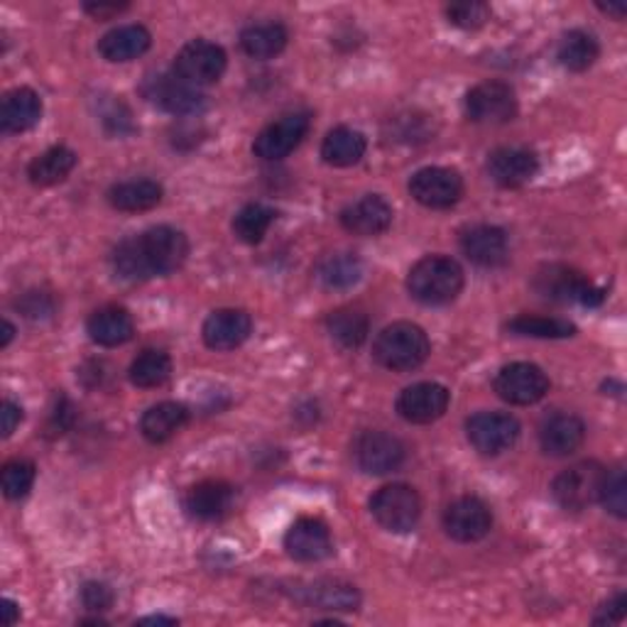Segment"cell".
<instances>
[{
  "mask_svg": "<svg viewBox=\"0 0 627 627\" xmlns=\"http://www.w3.org/2000/svg\"><path fill=\"white\" fill-rule=\"evenodd\" d=\"M368 150V140L360 130L346 128V125H338V128L328 130L326 138L322 143V157L326 165L332 167H353L358 165L363 155Z\"/></svg>",
  "mask_w": 627,
  "mask_h": 627,
  "instance_id": "cell-31",
  "label": "cell"
},
{
  "mask_svg": "<svg viewBox=\"0 0 627 627\" xmlns=\"http://www.w3.org/2000/svg\"><path fill=\"white\" fill-rule=\"evenodd\" d=\"M42 118V98L38 91L20 86L8 91L0 104V130L6 135H20L35 128Z\"/></svg>",
  "mask_w": 627,
  "mask_h": 627,
  "instance_id": "cell-24",
  "label": "cell"
},
{
  "mask_svg": "<svg viewBox=\"0 0 627 627\" xmlns=\"http://www.w3.org/2000/svg\"><path fill=\"white\" fill-rule=\"evenodd\" d=\"M300 598L306 606H314L318 610H336V613H351L360 606V593L353 584L338 578H318L300 588Z\"/></svg>",
  "mask_w": 627,
  "mask_h": 627,
  "instance_id": "cell-26",
  "label": "cell"
},
{
  "mask_svg": "<svg viewBox=\"0 0 627 627\" xmlns=\"http://www.w3.org/2000/svg\"><path fill=\"white\" fill-rule=\"evenodd\" d=\"M82 625H106V620H101V618H86V620H82Z\"/></svg>",
  "mask_w": 627,
  "mask_h": 627,
  "instance_id": "cell-55",
  "label": "cell"
},
{
  "mask_svg": "<svg viewBox=\"0 0 627 627\" xmlns=\"http://www.w3.org/2000/svg\"><path fill=\"white\" fill-rule=\"evenodd\" d=\"M189 421V409L181 403L153 405L140 419L143 437L150 443H165Z\"/></svg>",
  "mask_w": 627,
  "mask_h": 627,
  "instance_id": "cell-32",
  "label": "cell"
},
{
  "mask_svg": "<svg viewBox=\"0 0 627 627\" xmlns=\"http://www.w3.org/2000/svg\"><path fill=\"white\" fill-rule=\"evenodd\" d=\"M228 66V56L221 44L211 40H191L175 56V74L191 86H211L219 82Z\"/></svg>",
  "mask_w": 627,
  "mask_h": 627,
  "instance_id": "cell-8",
  "label": "cell"
},
{
  "mask_svg": "<svg viewBox=\"0 0 627 627\" xmlns=\"http://www.w3.org/2000/svg\"><path fill=\"white\" fill-rule=\"evenodd\" d=\"M163 185L155 179H130L108 189V203L123 213H140L155 209L163 201Z\"/></svg>",
  "mask_w": 627,
  "mask_h": 627,
  "instance_id": "cell-28",
  "label": "cell"
},
{
  "mask_svg": "<svg viewBox=\"0 0 627 627\" xmlns=\"http://www.w3.org/2000/svg\"><path fill=\"white\" fill-rule=\"evenodd\" d=\"M447 20L461 30H478L490 20V6L481 0H463L447 6Z\"/></svg>",
  "mask_w": 627,
  "mask_h": 627,
  "instance_id": "cell-43",
  "label": "cell"
},
{
  "mask_svg": "<svg viewBox=\"0 0 627 627\" xmlns=\"http://www.w3.org/2000/svg\"><path fill=\"white\" fill-rule=\"evenodd\" d=\"M341 226L353 236H380L393 226V207L380 194H366L341 211Z\"/></svg>",
  "mask_w": 627,
  "mask_h": 627,
  "instance_id": "cell-22",
  "label": "cell"
},
{
  "mask_svg": "<svg viewBox=\"0 0 627 627\" xmlns=\"http://www.w3.org/2000/svg\"><path fill=\"white\" fill-rule=\"evenodd\" d=\"M435 121L427 113H403V116H395L387 123V138L393 143H403V145H419V143H429L435 138Z\"/></svg>",
  "mask_w": 627,
  "mask_h": 627,
  "instance_id": "cell-39",
  "label": "cell"
},
{
  "mask_svg": "<svg viewBox=\"0 0 627 627\" xmlns=\"http://www.w3.org/2000/svg\"><path fill=\"white\" fill-rule=\"evenodd\" d=\"M143 96L153 106L181 118H197L199 113L207 111V96L201 94V88L187 84L175 72L147 76L143 84Z\"/></svg>",
  "mask_w": 627,
  "mask_h": 627,
  "instance_id": "cell-6",
  "label": "cell"
},
{
  "mask_svg": "<svg viewBox=\"0 0 627 627\" xmlns=\"http://www.w3.org/2000/svg\"><path fill=\"white\" fill-rule=\"evenodd\" d=\"M290 42V32L282 22H255L241 32V48L250 60H275Z\"/></svg>",
  "mask_w": 627,
  "mask_h": 627,
  "instance_id": "cell-29",
  "label": "cell"
},
{
  "mask_svg": "<svg viewBox=\"0 0 627 627\" xmlns=\"http://www.w3.org/2000/svg\"><path fill=\"white\" fill-rule=\"evenodd\" d=\"M278 211L265 207V203H248L241 211L233 216V233L238 241H243L248 245H258L265 233L270 231V226L275 223Z\"/></svg>",
  "mask_w": 627,
  "mask_h": 627,
  "instance_id": "cell-38",
  "label": "cell"
},
{
  "mask_svg": "<svg viewBox=\"0 0 627 627\" xmlns=\"http://www.w3.org/2000/svg\"><path fill=\"white\" fill-rule=\"evenodd\" d=\"M84 10L96 20H108L113 15L123 13V10H128V3H86Z\"/></svg>",
  "mask_w": 627,
  "mask_h": 627,
  "instance_id": "cell-50",
  "label": "cell"
},
{
  "mask_svg": "<svg viewBox=\"0 0 627 627\" xmlns=\"http://www.w3.org/2000/svg\"><path fill=\"white\" fill-rule=\"evenodd\" d=\"M586 425L584 419L572 412H554L542 421L540 427V447L546 456L564 459L584 447Z\"/></svg>",
  "mask_w": 627,
  "mask_h": 627,
  "instance_id": "cell-21",
  "label": "cell"
},
{
  "mask_svg": "<svg viewBox=\"0 0 627 627\" xmlns=\"http://www.w3.org/2000/svg\"><path fill=\"white\" fill-rule=\"evenodd\" d=\"M598 503L618 520L627 518V476L623 466L606 471L598 490Z\"/></svg>",
  "mask_w": 627,
  "mask_h": 627,
  "instance_id": "cell-41",
  "label": "cell"
},
{
  "mask_svg": "<svg viewBox=\"0 0 627 627\" xmlns=\"http://www.w3.org/2000/svg\"><path fill=\"white\" fill-rule=\"evenodd\" d=\"M314 278L326 290H351L363 278V260L356 253H328L316 262Z\"/></svg>",
  "mask_w": 627,
  "mask_h": 627,
  "instance_id": "cell-34",
  "label": "cell"
},
{
  "mask_svg": "<svg viewBox=\"0 0 627 627\" xmlns=\"http://www.w3.org/2000/svg\"><path fill=\"white\" fill-rule=\"evenodd\" d=\"M493 387L500 400H505L508 405L530 407L544 400L546 393H550V378H546V373L540 366H534V363L518 360L500 368Z\"/></svg>",
  "mask_w": 627,
  "mask_h": 627,
  "instance_id": "cell-10",
  "label": "cell"
},
{
  "mask_svg": "<svg viewBox=\"0 0 627 627\" xmlns=\"http://www.w3.org/2000/svg\"><path fill=\"white\" fill-rule=\"evenodd\" d=\"M140 623H167V625H175L177 618H167V615H150V618H143Z\"/></svg>",
  "mask_w": 627,
  "mask_h": 627,
  "instance_id": "cell-54",
  "label": "cell"
},
{
  "mask_svg": "<svg viewBox=\"0 0 627 627\" xmlns=\"http://www.w3.org/2000/svg\"><path fill=\"white\" fill-rule=\"evenodd\" d=\"M598 8H600L606 15H613L615 20H623L625 13H627V6H625V3H620V6H598Z\"/></svg>",
  "mask_w": 627,
  "mask_h": 627,
  "instance_id": "cell-52",
  "label": "cell"
},
{
  "mask_svg": "<svg viewBox=\"0 0 627 627\" xmlns=\"http://www.w3.org/2000/svg\"><path fill=\"white\" fill-rule=\"evenodd\" d=\"M20 620V608H18V603H13L10 598L3 600V623L10 627V625H15Z\"/></svg>",
  "mask_w": 627,
  "mask_h": 627,
  "instance_id": "cell-51",
  "label": "cell"
},
{
  "mask_svg": "<svg viewBox=\"0 0 627 627\" xmlns=\"http://www.w3.org/2000/svg\"><path fill=\"white\" fill-rule=\"evenodd\" d=\"M76 425V407L64 393H56L50 405L48 419H44V437L48 439H60L66 431H72Z\"/></svg>",
  "mask_w": 627,
  "mask_h": 627,
  "instance_id": "cell-42",
  "label": "cell"
},
{
  "mask_svg": "<svg viewBox=\"0 0 627 627\" xmlns=\"http://www.w3.org/2000/svg\"><path fill=\"white\" fill-rule=\"evenodd\" d=\"M326 332L334 344L344 351H356L368 341L370 318L353 306H341V310L326 316Z\"/></svg>",
  "mask_w": 627,
  "mask_h": 627,
  "instance_id": "cell-30",
  "label": "cell"
},
{
  "mask_svg": "<svg viewBox=\"0 0 627 627\" xmlns=\"http://www.w3.org/2000/svg\"><path fill=\"white\" fill-rule=\"evenodd\" d=\"M236 490L226 481H201L191 485L185 495V510L187 515L199 522H216L226 518L233 510Z\"/></svg>",
  "mask_w": 627,
  "mask_h": 627,
  "instance_id": "cell-23",
  "label": "cell"
},
{
  "mask_svg": "<svg viewBox=\"0 0 627 627\" xmlns=\"http://www.w3.org/2000/svg\"><path fill=\"white\" fill-rule=\"evenodd\" d=\"M284 550L302 564H316L332 556L334 542L328 524L318 518H302L296 520L284 534Z\"/></svg>",
  "mask_w": 627,
  "mask_h": 627,
  "instance_id": "cell-17",
  "label": "cell"
},
{
  "mask_svg": "<svg viewBox=\"0 0 627 627\" xmlns=\"http://www.w3.org/2000/svg\"><path fill=\"white\" fill-rule=\"evenodd\" d=\"M0 417H3V439L8 437H13V431L20 427V421H22V407L15 405L13 400H3V405H0Z\"/></svg>",
  "mask_w": 627,
  "mask_h": 627,
  "instance_id": "cell-48",
  "label": "cell"
},
{
  "mask_svg": "<svg viewBox=\"0 0 627 627\" xmlns=\"http://www.w3.org/2000/svg\"><path fill=\"white\" fill-rule=\"evenodd\" d=\"M101 123H104V128L111 135H130L135 130L133 113L121 98L111 101L108 106H104V111H101Z\"/></svg>",
  "mask_w": 627,
  "mask_h": 627,
  "instance_id": "cell-45",
  "label": "cell"
},
{
  "mask_svg": "<svg viewBox=\"0 0 627 627\" xmlns=\"http://www.w3.org/2000/svg\"><path fill=\"white\" fill-rule=\"evenodd\" d=\"M169 375H173V358H169V353L159 351V348H147L143 351L138 358L130 363V370H128V378L135 387H159L169 380Z\"/></svg>",
  "mask_w": 627,
  "mask_h": 627,
  "instance_id": "cell-36",
  "label": "cell"
},
{
  "mask_svg": "<svg viewBox=\"0 0 627 627\" xmlns=\"http://www.w3.org/2000/svg\"><path fill=\"white\" fill-rule=\"evenodd\" d=\"M189 258L187 236L173 226H153L140 236L123 238L113 248V272L125 282H145L167 278L185 265Z\"/></svg>",
  "mask_w": 627,
  "mask_h": 627,
  "instance_id": "cell-1",
  "label": "cell"
},
{
  "mask_svg": "<svg viewBox=\"0 0 627 627\" xmlns=\"http://www.w3.org/2000/svg\"><path fill=\"white\" fill-rule=\"evenodd\" d=\"M598 54H600V44L586 30L566 32L556 48L558 64H562L564 70L576 72V74L591 70V66L596 64Z\"/></svg>",
  "mask_w": 627,
  "mask_h": 627,
  "instance_id": "cell-35",
  "label": "cell"
},
{
  "mask_svg": "<svg viewBox=\"0 0 627 627\" xmlns=\"http://www.w3.org/2000/svg\"><path fill=\"white\" fill-rule=\"evenodd\" d=\"M38 478V466L28 459H13L3 466L0 473V485H3V495L8 500L25 498Z\"/></svg>",
  "mask_w": 627,
  "mask_h": 627,
  "instance_id": "cell-40",
  "label": "cell"
},
{
  "mask_svg": "<svg viewBox=\"0 0 627 627\" xmlns=\"http://www.w3.org/2000/svg\"><path fill=\"white\" fill-rule=\"evenodd\" d=\"M443 530H447L453 542H481L483 537H488V532L493 530V512H490V508L481 498H459L443 512Z\"/></svg>",
  "mask_w": 627,
  "mask_h": 627,
  "instance_id": "cell-15",
  "label": "cell"
},
{
  "mask_svg": "<svg viewBox=\"0 0 627 627\" xmlns=\"http://www.w3.org/2000/svg\"><path fill=\"white\" fill-rule=\"evenodd\" d=\"M508 332L527 338H572L576 336V326L556 316L520 314L512 318V322H508Z\"/></svg>",
  "mask_w": 627,
  "mask_h": 627,
  "instance_id": "cell-37",
  "label": "cell"
},
{
  "mask_svg": "<svg viewBox=\"0 0 627 627\" xmlns=\"http://www.w3.org/2000/svg\"><path fill=\"white\" fill-rule=\"evenodd\" d=\"M431 344L421 326L412 322H395L385 326L373 344V358L393 373H409L425 366Z\"/></svg>",
  "mask_w": 627,
  "mask_h": 627,
  "instance_id": "cell-3",
  "label": "cell"
},
{
  "mask_svg": "<svg viewBox=\"0 0 627 627\" xmlns=\"http://www.w3.org/2000/svg\"><path fill=\"white\" fill-rule=\"evenodd\" d=\"M253 334V318L243 310H216L201 326L203 344L211 351H233Z\"/></svg>",
  "mask_w": 627,
  "mask_h": 627,
  "instance_id": "cell-20",
  "label": "cell"
},
{
  "mask_svg": "<svg viewBox=\"0 0 627 627\" xmlns=\"http://www.w3.org/2000/svg\"><path fill=\"white\" fill-rule=\"evenodd\" d=\"M150 48L153 35L145 25H121L98 40V54L113 64L138 60Z\"/></svg>",
  "mask_w": 627,
  "mask_h": 627,
  "instance_id": "cell-27",
  "label": "cell"
},
{
  "mask_svg": "<svg viewBox=\"0 0 627 627\" xmlns=\"http://www.w3.org/2000/svg\"><path fill=\"white\" fill-rule=\"evenodd\" d=\"M312 128L310 113H288L280 121L270 123L253 143V155L265 163H280L290 157L302 145L306 133Z\"/></svg>",
  "mask_w": 627,
  "mask_h": 627,
  "instance_id": "cell-14",
  "label": "cell"
},
{
  "mask_svg": "<svg viewBox=\"0 0 627 627\" xmlns=\"http://www.w3.org/2000/svg\"><path fill=\"white\" fill-rule=\"evenodd\" d=\"M451 393L439 383L409 385L397 397V415L409 425H431L447 415Z\"/></svg>",
  "mask_w": 627,
  "mask_h": 627,
  "instance_id": "cell-16",
  "label": "cell"
},
{
  "mask_svg": "<svg viewBox=\"0 0 627 627\" xmlns=\"http://www.w3.org/2000/svg\"><path fill=\"white\" fill-rule=\"evenodd\" d=\"M534 290L544 300L562 302V304H584V306H600L606 300L596 282L586 278L584 272L566 265H544L534 275Z\"/></svg>",
  "mask_w": 627,
  "mask_h": 627,
  "instance_id": "cell-4",
  "label": "cell"
},
{
  "mask_svg": "<svg viewBox=\"0 0 627 627\" xmlns=\"http://www.w3.org/2000/svg\"><path fill=\"white\" fill-rule=\"evenodd\" d=\"M409 194L427 209H451L463 197V179L451 167H421L409 179Z\"/></svg>",
  "mask_w": 627,
  "mask_h": 627,
  "instance_id": "cell-13",
  "label": "cell"
},
{
  "mask_svg": "<svg viewBox=\"0 0 627 627\" xmlns=\"http://www.w3.org/2000/svg\"><path fill=\"white\" fill-rule=\"evenodd\" d=\"M463 108L473 123L503 125L518 116V94L505 82H483L466 94Z\"/></svg>",
  "mask_w": 627,
  "mask_h": 627,
  "instance_id": "cell-11",
  "label": "cell"
},
{
  "mask_svg": "<svg viewBox=\"0 0 627 627\" xmlns=\"http://www.w3.org/2000/svg\"><path fill=\"white\" fill-rule=\"evenodd\" d=\"M185 140H189V147H197V145L203 140L201 125H189V128H187V125H177L173 145H175V147H181V150H185Z\"/></svg>",
  "mask_w": 627,
  "mask_h": 627,
  "instance_id": "cell-49",
  "label": "cell"
},
{
  "mask_svg": "<svg viewBox=\"0 0 627 627\" xmlns=\"http://www.w3.org/2000/svg\"><path fill=\"white\" fill-rule=\"evenodd\" d=\"M407 459L405 443L380 429L360 431L353 441V461L368 476L395 473Z\"/></svg>",
  "mask_w": 627,
  "mask_h": 627,
  "instance_id": "cell-9",
  "label": "cell"
},
{
  "mask_svg": "<svg viewBox=\"0 0 627 627\" xmlns=\"http://www.w3.org/2000/svg\"><path fill=\"white\" fill-rule=\"evenodd\" d=\"M79 157L66 145H54L48 153L35 157L28 167V177L35 187H54L74 173Z\"/></svg>",
  "mask_w": 627,
  "mask_h": 627,
  "instance_id": "cell-33",
  "label": "cell"
},
{
  "mask_svg": "<svg viewBox=\"0 0 627 627\" xmlns=\"http://www.w3.org/2000/svg\"><path fill=\"white\" fill-rule=\"evenodd\" d=\"M488 177L503 189H518L540 173V157L524 147H500L488 155Z\"/></svg>",
  "mask_w": 627,
  "mask_h": 627,
  "instance_id": "cell-18",
  "label": "cell"
},
{
  "mask_svg": "<svg viewBox=\"0 0 627 627\" xmlns=\"http://www.w3.org/2000/svg\"><path fill=\"white\" fill-rule=\"evenodd\" d=\"M625 615H627V596L620 591V593H615L610 600L603 603L598 613L593 615V623H596V625H618V623L625 620Z\"/></svg>",
  "mask_w": 627,
  "mask_h": 627,
  "instance_id": "cell-47",
  "label": "cell"
},
{
  "mask_svg": "<svg viewBox=\"0 0 627 627\" xmlns=\"http://www.w3.org/2000/svg\"><path fill=\"white\" fill-rule=\"evenodd\" d=\"M370 515L387 532H412L421 518V498L412 485L390 483L370 498Z\"/></svg>",
  "mask_w": 627,
  "mask_h": 627,
  "instance_id": "cell-5",
  "label": "cell"
},
{
  "mask_svg": "<svg viewBox=\"0 0 627 627\" xmlns=\"http://www.w3.org/2000/svg\"><path fill=\"white\" fill-rule=\"evenodd\" d=\"M461 250L478 268H503L510 260L508 233L503 228L488 223L466 228L461 236Z\"/></svg>",
  "mask_w": 627,
  "mask_h": 627,
  "instance_id": "cell-19",
  "label": "cell"
},
{
  "mask_svg": "<svg viewBox=\"0 0 627 627\" xmlns=\"http://www.w3.org/2000/svg\"><path fill=\"white\" fill-rule=\"evenodd\" d=\"M88 338L104 348H118L135 336V324L123 306H101L86 322Z\"/></svg>",
  "mask_w": 627,
  "mask_h": 627,
  "instance_id": "cell-25",
  "label": "cell"
},
{
  "mask_svg": "<svg viewBox=\"0 0 627 627\" xmlns=\"http://www.w3.org/2000/svg\"><path fill=\"white\" fill-rule=\"evenodd\" d=\"M15 336V326L8 322V318H3V338H0V348H6L10 341H13Z\"/></svg>",
  "mask_w": 627,
  "mask_h": 627,
  "instance_id": "cell-53",
  "label": "cell"
},
{
  "mask_svg": "<svg viewBox=\"0 0 627 627\" xmlns=\"http://www.w3.org/2000/svg\"><path fill=\"white\" fill-rule=\"evenodd\" d=\"M407 290L427 306L451 304L463 290V268L449 255H427L409 270Z\"/></svg>",
  "mask_w": 627,
  "mask_h": 627,
  "instance_id": "cell-2",
  "label": "cell"
},
{
  "mask_svg": "<svg viewBox=\"0 0 627 627\" xmlns=\"http://www.w3.org/2000/svg\"><path fill=\"white\" fill-rule=\"evenodd\" d=\"M520 421L508 412H478L466 421V437L481 456H500L515 447Z\"/></svg>",
  "mask_w": 627,
  "mask_h": 627,
  "instance_id": "cell-12",
  "label": "cell"
},
{
  "mask_svg": "<svg viewBox=\"0 0 627 627\" xmlns=\"http://www.w3.org/2000/svg\"><path fill=\"white\" fill-rule=\"evenodd\" d=\"M603 476H606V469L598 461L574 463L554 478L552 495L566 512H584L598 500Z\"/></svg>",
  "mask_w": 627,
  "mask_h": 627,
  "instance_id": "cell-7",
  "label": "cell"
},
{
  "mask_svg": "<svg viewBox=\"0 0 627 627\" xmlns=\"http://www.w3.org/2000/svg\"><path fill=\"white\" fill-rule=\"evenodd\" d=\"M113 600H116V596H113L111 586L104 584V581H86L82 586V603L91 613L108 610L113 606Z\"/></svg>",
  "mask_w": 627,
  "mask_h": 627,
  "instance_id": "cell-46",
  "label": "cell"
},
{
  "mask_svg": "<svg viewBox=\"0 0 627 627\" xmlns=\"http://www.w3.org/2000/svg\"><path fill=\"white\" fill-rule=\"evenodd\" d=\"M15 306L22 316L30 318V322H40V318H50L54 314L56 302L52 294L42 292V290H32V292L22 294L15 302Z\"/></svg>",
  "mask_w": 627,
  "mask_h": 627,
  "instance_id": "cell-44",
  "label": "cell"
}]
</instances>
